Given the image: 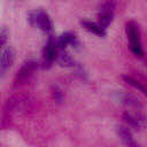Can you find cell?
<instances>
[{"label": "cell", "mask_w": 147, "mask_h": 147, "mask_svg": "<svg viewBox=\"0 0 147 147\" xmlns=\"http://www.w3.org/2000/svg\"><path fill=\"white\" fill-rule=\"evenodd\" d=\"M28 21L31 25L39 28L45 32H51L53 30V23L49 15L42 9H36L28 14Z\"/></svg>", "instance_id": "1"}, {"label": "cell", "mask_w": 147, "mask_h": 147, "mask_svg": "<svg viewBox=\"0 0 147 147\" xmlns=\"http://www.w3.org/2000/svg\"><path fill=\"white\" fill-rule=\"evenodd\" d=\"M126 34L130 41V48L132 53L139 57H142L144 51L141 48V42H140V32L136 22L131 21L126 23Z\"/></svg>", "instance_id": "2"}, {"label": "cell", "mask_w": 147, "mask_h": 147, "mask_svg": "<svg viewBox=\"0 0 147 147\" xmlns=\"http://www.w3.org/2000/svg\"><path fill=\"white\" fill-rule=\"evenodd\" d=\"M59 47L56 45V40L53 37H49L44 52H42V68H48L52 65L53 61L57 59Z\"/></svg>", "instance_id": "3"}, {"label": "cell", "mask_w": 147, "mask_h": 147, "mask_svg": "<svg viewBox=\"0 0 147 147\" xmlns=\"http://www.w3.org/2000/svg\"><path fill=\"white\" fill-rule=\"evenodd\" d=\"M114 10H115V3L113 1H106L101 7H100V10H99V15H98V23L103 28L106 29L111 22H113V18H114Z\"/></svg>", "instance_id": "4"}, {"label": "cell", "mask_w": 147, "mask_h": 147, "mask_svg": "<svg viewBox=\"0 0 147 147\" xmlns=\"http://www.w3.org/2000/svg\"><path fill=\"white\" fill-rule=\"evenodd\" d=\"M38 68V63L34 60H28L25 61L22 67L20 68V70L17 71L16 78H15V83L16 84H22L25 83L36 71V69Z\"/></svg>", "instance_id": "5"}, {"label": "cell", "mask_w": 147, "mask_h": 147, "mask_svg": "<svg viewBox=\"0 0 147 147\" xmlns=\"http://www.w3.org/2000/svg\"><path fill=\"white\" fill-rule=\"evenodd\" d=\"M117 134L122 141V144L125 147H139V144L136 141V139L133 138L131 131L123 125H118L117 126Z\"/></svg>", "instance_id": "6"}, {"label": "cell", "mask_w": 147, "mask_h": 147, "mask_svg": "<svg viewBox=\"0 0 147 147\" xmlns=\"http://www.w3.org/2000/svg\"><path fill=\"white\" fill-rule=\"evenodd\" d=\"M15 59V51L11 47H7L2 51L1 54V64H0V74L3 76L5 72L11 67Z\"/></svg>", "instance_id": "7"}, {"label": "cell", "mask_w": 147, "mask_h": 147, "mask_svg": "<svg viewBox=\"0 0 147 147\" xmlns=\"http://www.w3.org/2000/svg\"><path fill=\"white\" fill-rule=\"evenodd\" d=\"M78 41L76 39V36L72 32H64L62 33L57 39H56V45L59 47V49H64L67 46L69 45H77Z\"/></svg>", "instance_id": "8"}, {"label": "cell", "mask_w": 147, "mask_h": 147, "mask_svg": "<svg viewBox=\"0 0 147 147\" xmlns=\"http://www.w3.org/2000/svg\"><path fill=\"white\" fill-rule=\"evenodd\" d=\"M80 24L83 25V28L85 30H87L91 33H94L99 37H105L106 36V29H103L99 23H94V22H91V21L83 20V21H80Z\"/></svg>", "instance_id": "9"}, {"label": "cell", "mask_w": 147, "mask_h": 147, "mask_svg": "<svg viewBox=\"0 0 147 147\" xmlns=\"http://www.w3.org/2000/svg\"><path fill=\"white\" fill-rule=\"evenodd\" d=\"M121 101L130 109V110H139L141 108V105L139 102V100L131 95V94H127V93H123L121 95Z\"/></svg>", "instance_id": "10"}, {"label": "cell", "mask_w": 147, "mask_h": 147, "mask_svg": "<svg viewBox=\"0 0 147 147\" xmlns=\"http://www.w3.org/2000/svg\"><path fill=\"white\" fill-rule=\"evenodd\" d=\"M56 61H57L59 64L62 65V67H72V65H75V64H74L75 62H74L72 57L69 55V53H67V52L63 51V49H61V51L59 52Z\"/></svg>", "instance_id": "11"}, {"label": "cell", "mask_w": 147, "mask_h": 147, "mask_svg": "<svg viewBox=\"0 0 147 147\" xmlns=\"http://www.w3.org/2000/svg\"><path fill=\"white\" fill-rule=\"evenodd\" d=\"M123 78H124V80H125L127 84H130L131 86H133L136 90L142 92L145 95H147V88H146L140 82H138L137 79H134V78H132V77H130V76H123Z\"/></svg>", "instance_id": "12"}, {"label": "cell", "mask_w": 147, "mask_h": 147, "mask_svg": "<svg viewBox=\"0 0 147 147\" xmlns=\"http://www.w3.org/2000/svg\"><path fill=\"white\" fill-rule=\"evenodd\" d=\"M7 38H8V31L6 28H2L1 29V32H0V45L3 46L7 41Z\"/></svg>", "instance_id": "13"}, {"label": "cell", "mask_w": 147, "mask_h": 147, "mask_svg": "<svg viewBox=\"0 0 147 147\" xmlns=\"http://www.w3.org/2000/svg\"><path fill=\"white\" fill-rule=\"evenodd\" d=\"M53 94H54V98H55V100H57V101H61V100H62V96H63V94H62V92H61V91H60L57 87H55V90H54Z\"/></svg>", "instance_id": "14"}]
</instances>
